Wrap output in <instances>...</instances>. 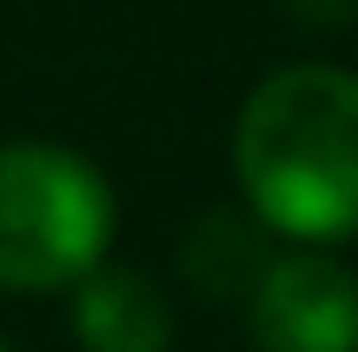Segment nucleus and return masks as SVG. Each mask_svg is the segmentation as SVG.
<instances>
[{"label":"nucleus","mask_w":358,"mask_h":352,"mask_svg":"<svg viewBox=\"0 0 358 352\" xmlns=\"http://www.w3.org/2000/svg\"><path fill=\"white\" fill-rule=\"evenodd\" d=\"M266 260H272L266 220H252V213H239V206L199 213V226L179 239V273L219 306H239L245 293H252V279L266 273Z\"/></svg>","instance_id":"5"},{"label":"nucleus","mask_w":358,"mask_h":352,"mask_svg":"<svg viewBox=\"0 0 358 352\" xmlns=\"http://www.w3.org/2000/svg\"><path fill=\"white\" fill-rule=\"evenodd\" d=\"M239 306L259 352H358V273L319 246L272 253Z\"/></svg>","instance_id":"3"},{"label":"nucleus","mask_w":358,"mask_h":352,"mask_svg":"<svg viewBox=\"0 0 358 352\" xmlns=\"http://www.w3.org/2000/svg\"><path fill=\"white\" fill-rule=\"evenodd\" d=\"M245 213L299 246L358 239V73L325 60L279 66L232 127Z\"/></svg>","instance_id":"1"},{"label":"nucleus","mask_w":358,"mask_h":352,"mask_svg":"<svg viewBox=\"0 0 358 352\" xmlns=\"http://www.w3.org/2000/svg\"><path fill=\"white\" fill-rule=\"evenodd\" d=\"M0 352H13V346H7V339H0Z\"/></svg>","instance_id":"6"},{"label":"nucleus","mask_w":358,"mask_h":352,"mask_svg":"<svg viewBox=\"0 0 358 352\" xmlns=\"http://www.w3.org/2000/svg\"><path fill=\"white\" fill-rule=\"evenodd\" d=\"M73 346L80 352H173V300L140 266H87L73 279Z\"/></svg>","instance_id":"4"},{"label":"nucleus","mask_w":358,"mask_h":352,"mask_svg":"<svg viewBox=\"0 0 358 352\" xmlns=\"http://www.w3.org/2000/svg\"><path fill=\"white\" fill-rule=\"evenodd\" d=\"M106 246V173L53 140H0V293H66Z\"/></svg>","instance_id":"2"}]
</instances>
